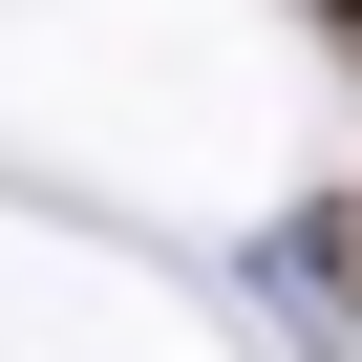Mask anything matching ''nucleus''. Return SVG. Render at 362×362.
Masks as SVG:
<instances>
[{"label":"nucleus","mask_w":362,"mask_h":362,"mask_svg":"<svg viewBox=\"0 0 362 362\" xmlns=\"http://www.w3.org/2000/svg\"><path fill=\"white\" fill-rule=\"evenodd\" d=\"M298 22H320V43H341V64H362V0H298Z\"/></svg>","instance_id":"obj_1"}]
</instances>
